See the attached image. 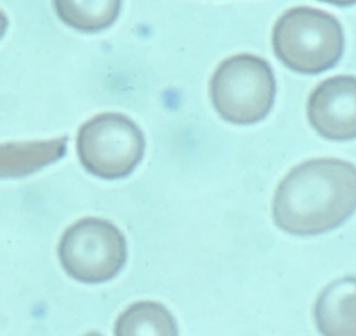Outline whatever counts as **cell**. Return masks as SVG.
Wrapping results in <instances>:
<instances>
[{
  "label": "cell",
  "instance_id": "cell-1",
  "mask_svg": "<svg viewBox=\"0 0 356 336\" xmlns=\"http://www.w3.org/2000/svg\"><path fill=\"white\" fill-rule=\"evenodd\" d=\"M356 211V167L337 159L309 160L280 182L273 202L275 224L309 237L342 225Z\"/></svg>",
  "mask_w": 356,
  "mask_h": 336
},
{
  "label": "cell",
  "instance_id": "cell-2",
  "mask_svg": "<svg viewBox=\"0 0 356 336\" xmlns=\"http://www.w3.org/2000/svg\"><path fill=\"white\" fill-rule=\"evenodd\" d=\"M275 56L291 70L319 74L332 69L343 54L345 36L339 20L315 8H292L275 23Z\"/></svg>",
  "mask_w": 356,
  "mask_h": 336
},
{
  "label": "cell",
  "instance_id": "cell-3",
  "mask_svg": "<svg viewBox=\"0 0 356 336\" xmlns=\"http://www.w3.org/2000/svg\"><path fill=\"white\" fill-rule=\"evenodd\" d=\"M277 81L266 60L243 53L225 58L217 67L210 96L217 113L232 125H255L273 110Z\"/></svg>",
  "mask_w": 356,
  "mask_h": 336
},
{
  "label": "cell",
  "instance_id": "cell-4",
  "mask_svg": "<svg viewBox=\"0 0 356 336\" xmlns=\"http://www.w3.org/2000/svg\"><path fill=\"white\" fill-rule=\"evenodd\" d=\"M144 151L143 131L124 114H99L86 121L77 134L81 166L103 179L130 175L141 163Z\"/></svg>",
  "mask_w": 356,
  "mask_h": 336
},
{
  "label": "cell",
  "instance_id": "cell-5",
  "mask_svg": "<svg viewBox=\"0 0 356 336\" xmlns=\"http://www.w3.org/2000/svg\"><path fill=\"white\" fill-rule=\"evenodd\" d=\"M58 258L72 278L83 284H102L113 280L126 265L127 242L114 224L84 218L63 234Z\"/></svg>",
  "mask_w": 356,
  "mask_h": 336
},
{
  "label": "cell",
  "instance_id": "cell-6",
  "mask_svg": "<svg viewBox=\"0 0 356 336\" xmlns=\"http://www.w3.org/2000/svg\"><path fill=\"white\" fill-rule=\"evenodd\" d=\"M308 120L325 138H356V77L335 76L323 80L308 99Z\"/></svg>",
  "mask_w": 356,
  "mask_h": 336
},
{
  "label": "cell",
  "instance_id": "cell-7",
  "mask_svg": "<svg viewBox=\"0 0 356 336\" xmlns=\"http://www.w3.org/2000/svg\"><path fill=\"white\" fill-rule=\"evenodd\" d=\"M315 322L322 336H356V278L334 281L318 296Z\"/></svg>",
  "mask_w": 356,
  "mask_h": 336
},
{
  "label": "cell",
  "instance_id": "cell-8",
  "mask_svg": "<svg viewBox=\"0 0 356 336\" xmlns=\"http://www.w3.org/2000/svg\"><path fill=\"white\" fill-rule=\"evenodd\" d=\"M67 138L0 144V178L31 175L66 154Z\"/></svg>",
  "mask_w": 356,
  "mask_h": 336
},
{
  "label": "cell",
  "instance_id": "cell-9",
  "mask_svg": "<svg viewBox=\"0 0 356 336\" xmlns=\"http://www.w3.org/2000/svg\"><path fill=\"white\" fill-rule=\"evenodd\" d=\"M56 15L83 33L108 29L120 15L122 0H53Z\"/></svg>",
  "mask_w": 356,
  "mask_h": 336
},
{
  "label": "cell",
  "instance_id": "cell-10",
  "mask_svg": "<svg viewBox=\"0 0 356 336\" xmlns=\"http://www.w3.org/2000/svg\"><path fill=\"white\" fill-rule=\"evenodd\" d=\"M114 336H178V326L164 305L143 301L118 317Z\"/></svg>",
  "mask_w": 356,
  "mask_h": 336
},
{
  "label": "cell",
  "instance_id": "cell-11",
  "mask_svg": "<svg viewBox=\"0 0 356 336\" xmlns=\"http://www.w3.org/2000/svg\"><path fill=\"white\" fill-rule=\"evenodd\" d=\"M321 2L325 3H330L334 6H339V8H349L356 5V0H321Z\"/></svg>",
  "mask_w": 356,
  "mask_h": 336
},
{
  "label": "cell",
  "instance_id": "cell-12",
  "mask_svg": "<svg viewBox=\"0 0 356 336\" xmlns=\"http://www.w3.org/2000/svg\"><path fill=\"white\" fill-rule=\"evenodd\" d=\"M6 29H8V17L2 10H0V39H2V36L5 35Z\"/></svg>",
  "mask_w": 356,
  "mask_h": 336
},
{
  "label": "cell",
  "instance_id": "cell-13",
  "mask_svg": "<svg viewBox=\"0 0 356 336\" xmlns=\"http://www.w3.org/2000/svg\"><path fill=\"white\" fill-rule=\"evenodd\" d=\"M84 336H103V335L99 333V332H88V333H86Z\"/></svg>",
  "mask_w": 356,
  "mask_h": 336
}]
</instances>
